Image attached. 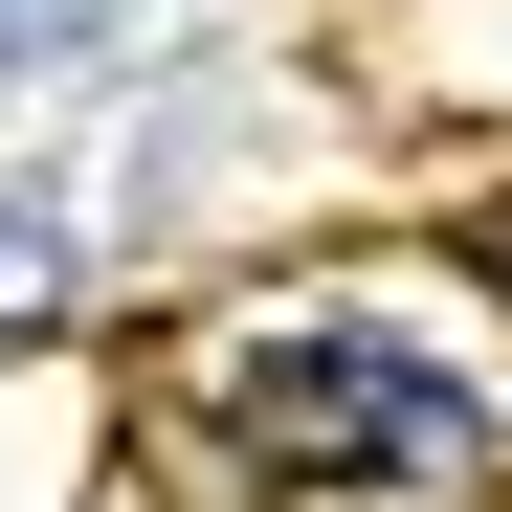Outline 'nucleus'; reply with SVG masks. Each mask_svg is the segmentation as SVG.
<instances>
[{
	"label": "nucleus",
	"instance_id": "obj_1",
	"mask_svg": "<svg viewBox=\"0 0 512 512\" xmlns=\"http://www.w3.org/2000/svg\"><path fill=\"white\" fill-rule=\"evenodd\" d=\"M223 423H245L290 490H468V468H490V423L423 379V357H379V334H268Z\"/></svg>",
	"mask_w": 512,
	"mask_h": 512
},
{
	"label": "nucleus",
	"instance_id": "obj_2",
	"mask_svg": "<svg viewBox=\"0 0 512 512\" xmlns=\"http://www.w3.org/2000/svg\"><path fill=\"white\" fill-rule=\"evenodd\" d=\"M45 290H67V223H45V201H0V312H45Z\"/></svg>",
	"mask_w": 512,
	"mask_h": 512
},
{
	"label": "nucleus",
	"instance_id": "obj_3",
	"mask_svg": "<svg viewBox=\"0 0 512 512\" xmlns=\"http://www.w3.org/2000/svg\"><path fill=\"white\" fill-rule=\"evenodd\" d=\"M112 0H0V67H45V45H90Z\"/></svg>",
	"mask_w": 512,
	"mask_h": 512
}]
</instances>
